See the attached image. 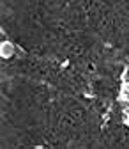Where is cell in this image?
<instances>
[{"instance_id":"cell-1","label":"cell","mask_w":129,"mask_h":149,"mask_svg":"<svg viewBox=\"0 0 129 149\" xmlns=\"http://www.w3.org/2000/svg\"><path fill=\"white\" fill-rule=\"evenodd\" d=\"M14 52H16V48H14V45L11 41H2V43H0V57H2V59L14 57Z\"/></svg>"}]
</instances>
